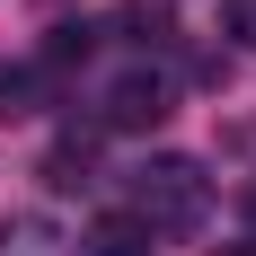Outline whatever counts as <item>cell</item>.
<instances>
[{
  "mask_svg": "<svg viewBox=\"0 0 256 256\" xmlns=\"http://www.w3.org/2000/svg\"><path fill=\"white\" fill-rule=\"evenodd\" d=\"M88 53H98V26H88V18L53 26V36H44V80H53V71H71V62H88Z\"/></svg>",
  "mask_w": 256,
  "mask_h": 256,
  "instance_id": "obj_8",
  "label": "cell"
},
{
  "mask_svg": "<svg viewBox=\"0 0 256 256\" xmlns=\"http://www.w3.org/2000/svg\"><path fill=\"white\" fill-rule=\"evenodd\" d=\"M221 36H238L256 53V0H221Z\"/></svg>",
  "mask_w": 256,
  "mask_h": 256,
  "instance_id": "obj_9",
  "label": "cell"
},
{
  "mask_svg": "<svg viewBox=\"0 0 256 256\" xmlns=\"http://www.w3.org/2000/svg\"><path fill=\"white\" fill-rule=\"evenodd\" d=\"M44 186H53V194L98 186V132H62V142L44 150Z\"/></svg>",
  "mask_w": 256,
  "mask_h": 256,
  "instance_id": "obj_3",
  "label": "cell"
},
{
  "mask_svg": "<svg viewBox=\"0 0 256 256\" xmlns=\"http://www.w3.org/2000/svg\"><path fill=\"white\" fill-rule=\"evenodd\" d=\"M177 115V80L159 71V62H132V71L106 80V98H98V124L106 132H159Z\"/></svg>",
  "mask_w": 256,
  "mask_h": 256,
  "instance_id": "obj_2",
  "label": "cell"
},
{
  "mask_svg": "<svg viewBox=\"0 0 256 256\" xmlns=\"http://www.w3.org/2000/svg\"><path fill=\"white\" fill-rule=\"evenodd\" d=\"M0 256H71V238L53 230L44 212H9L0 221Z\"/></svg>",
  "mask_w": 256,
  "mask_h": 256,
  "instance_id": "obj_5",
  "label": "cell"
},
{
  "mask_svg": "<svg viewBox=\"0 0 256 256\" xmlns=\"http://www.w3.org/2000/svg\"><path fill=\"white\" fill-rule=\"evenodd\" d=\"M132 221H142V230H204L212 221V177H204V159H150V168H142V177H132Z\"/></svg>",
  "mask_w": 256,
  "mask_h": 256,
  "instance_id": "obj_1",
  "label": "cell"
},
{
  "mask_svg": "<svg viewBox=\"0 0 256 256\" xmlns=\"http://www.w3.org/2000/svg\"><path fill=\"white\" fill-rule=\"evenodd\" d=\"M124 36L132 44H168L177 36V0H124Z\"/></svg>",
  "mask_w": 256,
  "mask_h": 256,
  "instance_id": "obj_7",
  "label": "cell"
},
{
  "mask_svg": "<svg viewBox=\"0 0 256 256\" xmlns=\"http://www.w3.org/2000/svg\"><path fill=\"white\" fill-rule=\"evenodd\" d=\"M88 256H150V230L132 212H106L98 230H88Z\"/></svg>",
  "mask_w": 256,
  "mask_h": 256,
  "instance_id": "obj_6",
  "label": "cell"
},
{
  "mask_svg": "<svg viewBox=\"0 0 256 256\" xmlns=\"http://www.w3.org/2000/svg\"><path fill=\"white\" fill-rule=\"evenodd\" d=\"M212 256H256V248H212Z\"/></svg>",
  "mask_w": 256,
  "mask_h": 256,
  "instance_id": "obj_11",
  "label": "cell"
},
{
  "mask_svg": "<svg viewBox=\"0 0 256 256\" xmlns=\"http://www.w3.org/2000/svg\"><path fill=\"white\" fill-rule=\"evenodd\" d=\"M238 212H248V248H256V186H248V194H238Z\"/></svg>",
  "mask_w": 256,
  "mask_h": 256,
  "instance_id": "obj_10",
  "label": "cell"
},
{
  "mask_svg": "<svg viewBox=\"0 0 256 256\" xmlns=\"http://www.w3.org/2000/svg\"><path fill=\"white\" fill-rule=\"evenodd\" d=\"M44 62H0V124H26L36 106H44Z\"/></svg>",
  "mask_w": 256,
  "mask_h": 256,
  "instance_id": "obj_4",
  "label": "cell"
}]
</instances>
